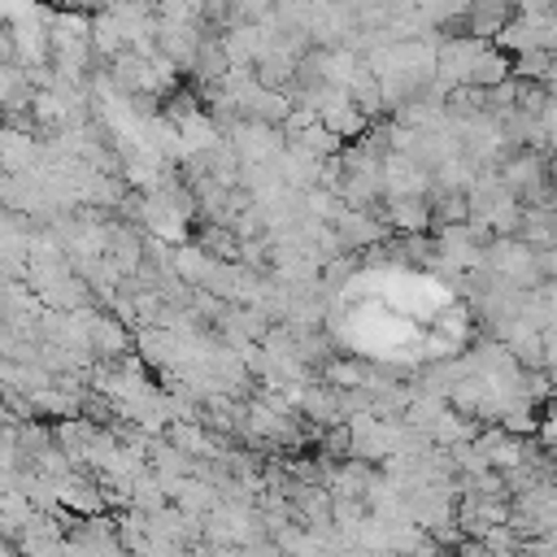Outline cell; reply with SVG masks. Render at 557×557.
<instances>
[{
  "mask_svg": "<svg viewBox=\"0 0 557 557\" xmlns=\"http://www.w3.org/2000/svg\"><path fill=\"white\" fill-rule=\"evenodd\" d=\"M431 218H435V213H431L426 196H400V200H387V205H383V222H387L392 231H405V235L426 231Z\"/></svg>",
  "mask_w": 557,
  "mask_h": 557,
  "instance_id": "cell-1",
  "label": "cell"
}]
</instances>
